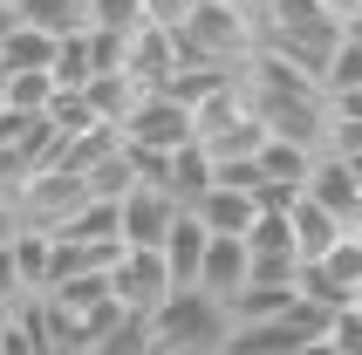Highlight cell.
Here are the masks:
<instances>
[{
  "label": "cell",
  "mask_w": 362,
  "mask_h": 355,
  "mask_svg": "<svg viewBox=\"0 0 362 355\" xmlns=\"http://www.w3.org/2000/svg\"><path fill=\"white\" fill-rule=\"evenodd\" d=\"M14 35V7H0V41Z\"/></svg>",
  "instance_id": "d4e9b609"
},
{
  "label": "cell",
  "mask_w": 362,
  "mask_h": 355,
  "mask_svg": "<svg viewBox=\"0 0 362 355\" xmlns=\"http://www.w3.org/2000/svg\"><path fill=\"white\" fill-rule=\"evenodd\" d=\"M205 246H212V233H205L199 219L192 212H178V226H171V233H164V267H171V280H178V287H199V267H205Z\"/></svg>",
  "instance_id": "8fae6325"
},
{
  "label": "cell",
  "mask_w": 362,
  "mask_h": 355,
  "mask_svg": "<svg viewBox=\"0 0 362 355\" xmlns=\"http://www.w3.org/2000/svg\"><path fill=\"white\" fill-rule=\"evenodd\" d=\"M315 267H322V274L335 280L342 294H356V280H362V246H356V239L342 233V246H335V253H328V260H315Z\"/></svg>",
  "instance_id": "d6986e66"
},
{
  "label": "cell",
  "mask_w": 362,
  "mask_h": 355,
  "mask_svg": "<svg viewBox=\"0 0 362 355\" xmlns=\"http://www.w3.org/2000/svg\"><path fill=\"white\" fill-rule=\"evenodd\" d=\"M178 69H185V55H178V28H151V21H144L137 35H130V48H123V76L144 82V89H164Z\"/></svg>",
  "instance_id": "8992f818"
},
{
  "label": "cell",
  "mask_w": 362,
  "mask_h": 355,
  "mask_svg": "<svg viewBox=\"0 0 362 355\" xmlns=\"http://www.w3.org/2000/svg\"><path fill=\"white\" fill-rule=\"evenodd\" d=\"M349 308H362V280H356V294H349Z\"/></svg>",
  "instance_id": "484cf974"
},
{
  "label": "cell",
  "mask_w": 362,
  "mask_h": 355,
  "mask_svg": "<svg viewBox=\"0 0 362 355\" xmlns=\"http://www.w3.org/2000/svg\"><path fill=\"white\" fill-rule=\"evenodd\" d=\"M89 28H96V35L130 41L144 28V0H89Z\"/></svg>",
  "instance_id": "ac0fdd59"
},
{
  "label": "cell",
  "mask_w": 362,
  "mask_h": 355,
  "mask_svg": "<svg viewBox=\"0 0 362 355\" xmlns=\"http://www.w3.org/2000/svg\"><path fill=\"white\" fill-rule=\"evenodd\" d=\"M0 7H21V0H0Z\"/></svg>",
  "instance_id": "4316f807"
},
{
  "label": "cell",
  "mask_w": 362,
  "mask_h": 355,
  "mask_svg": "<svg viewBox=\"0 0 362 355\" xmlns=\"http://www.w3.org/2000/svg\"><path fill=\"white\" fill-rule=\"evenodd\" d=\"M110 294H117L123 315H158L164 301L178 294V280H171V267H164V253H117V267H110Z\"/></svg>",
  "instance_id": "277c9868"
},
{
  "label": "cell",
  "mask_w": 362,
  "mask_h": 355,
  "mask_svg": "<svg viewBox=\"0 0 362 355\" xmlns=\"http://www.w3.org/2000/svg\"><path fill=\"white\" fill-rule=\"evenodd\" d=\"M192 7H199V0H144V21H151V28H185Z\"/></svg>",
  "instance_id": "44dd1931"
},
{
  "label": "cell",
  "mask_w": 362,
  "mask_h": 355,
  "mask_svg": "<svg viewBox=\"0 0 362 355\" xmlns=\"http://www.w3.org/2000/svg\"><path fill=\"white\" fill-rule=\"evenodd\" d=\"M315 7H322V14L335 21V28H349V21L362 14V0H315Z\"/></svg>",
  "instance_id": "7402d4cb"
},
{
  "label": "cell",
  "mask_w": 362,
  "mask_h": 355,
  "mask_svg": "<svg viewBox=\"0 0 362 355\" xmlns=\"http://www.w3.org/2000/svg\"><path fill=\"white\" fill-rule=\"evenodd\" d=\"M287 226H294V260H301V267H315V260H328L342 246V219H328L315 198H294V205H287Z\"/></svg>",
  "instance_id": "30bf717a"
},
{
  "label": "cell",
  "mask_w": 362,
  "mask_h": 355,
  "mask_svg": "<svg viewBox=\"0 0 362 355\" xmlns=\"http://www.w3.org/2000/svg\"><path fill=\"white\" fill-rule=\"evenodd\" d=\"M349 89H362V41H335V55H328L322 69V96H349Z\"/></svg>",
  "instance_id": "e0dca14e"
},
{
  "label": "cell",
  "mask_w": 362,
  "mask_h": 355,
  "mask_svg": "<svg viewBox=\"0 0 362 355\" xmlns=\"http://www.w3.org/2000/svg\"><path fill=\"white\" fill-rule=\"evenodd\" d=\"M14 21L35 28V35H48V41H69V35L89 28V7H82V0H21Z\"/></svg>",
  "instance_id": "4fadbf2b"
},
{
  "label": "cell",
  "mask_w": 362,
  "mask_h": 355,
  "mask_svg": "<svg viewBox=\"0 0 362 355\" xmlns=\"http://www.w3.org/2000/svg\"><path fill=\"white\" fill-rule=\"evenodd\" d=\"M301 355H342V349H335V342H328V335H322V342H308V349H301Z\"/></svg>",
  "instance_id": "cb8c5ba5"
},
{
  "label": "cell",
  "mask_w": 362,
  "mask_h": 355,
  "mask_svg": "<svg viewBox=\"0 0 362 355\" xmlns=\"http://www.w3.org/2000/svg\"><path fill=\"white\" fill-rule=\"evenodd\" d=\"M55 239L69 246H123V226H117V205H103V198H82V212L62 226Z\"/></svg>",
  "instance_id": "2e32d148"
},
{
  "label": "cell",
  "mask_w": 362,
  "mask_h": 355,
  "mask_svg": "<svg viewBox=\"0 0 362 355\" xmlns=\"http://www.w3.org/2000/svg\"><path fill=\"white\" fill-rule=\"evenodd\" d=\"M82 178L76 171H62V164H48V171H35L28 178V185H21L14 192V212H21V233H48L55 239L62 226H69V219L82 212Z\"/></svg>",
  "instance_id": "3957f363"
},
{
  "label": "cell",
  "mask_w": 362,
  "mask_h": 355,
  "mask_svg": "<svg viewBox=\"0 0 362 355\" xmlns=\"http://www.w3.org/2000/svg\"><path fill=\"white\" fill-rule=\"evenodd\" d=\"M328 342L342 355H362V308H342V315L328 321Z\"/></svg>",
  "instance_id": "ffe728a7"
},
{
  "label": "cell",
  "mask_w": 362,
  "mask_h": 355,
  "mask_svg": "<svg viewBox=\"0 0 362 355\" xmlns=\"http://www.w3.org/2000/svg\"><path fill=\"white\" fill-rule=\"evenodd\" d=\"M21 233V212H14V205H7V198H0V246H7V239H14Z\"/></svg>",
  "instance_id": "603a6c76"
},
{
  "label": "cell",
  "mask_w": 362,
  "mask_h": 355,
  "mask_svg": "<svg viewBox=\"0 0 362 355\" xmlns=\"http://www.w3.org/2000/svg\"><path fill=\"white\" fill-rule=\"evenodd\" d=\"M301 198H315L328 219H342V233L362 219V185H356V171H349L342 158H315V171H308V185H301Z\"/></svg>",
  "instance_id": "52a82bcc"
},
{
  "label": "cell",
  "mask_w": 362,
  "mask_h": 355,
  "mask_svg": "<svg viewBox=\"0 0 362 355\" xmlns=\"http://www.w3.org/2000/svg\"><path fill=\"white\" fill-rule=\"evenodd\" d=\"M315 158H322V151H301V144H287V137H267L260 151H253L260 178H267V185H281V192H301L308 171H315Z\"/></svg>",
  "instance_id": "7c38bea8"
},
{
  "label": "cell",
  "mask_w": 362,
  "mask_h": 355,
  "mask_svg": "<svg viewBox=\"0 0 362 355\" xmlns=\"http://www.w3.org/2000/svg\"><path fill=\"white\" fill-rule=\"evenodd\" d=\"M192 219H199L212 239H246L253 233V219H260V198H246V192H226V185H212V192L192 205Z\"/></svg>",
  "instance_id": "9c48e42d"
},
{
  "label": "cell",
  "mask_w": 362,
  "mask_h": 355,
  "mask_svg": "<svg viewBox=\"0 0 362 355\" xmlns=\"http://www.w3.org/2000/svg\"><path fill=\"white\" fill-rule=\"evenodd\" d=\"M233 342V308L212 301L205 287H178L151 315V349H185V355H219Z\"/></svg>",
  "instance_id": "6da1fadb"
},
{
  "label": "cell",
  "mask_w": 362,
  "mask_h": 355,
  "mask_svg": "<svg viewBox=\"0 0 362 355\" xmlns=\"http://www.w3.org/2000/svg\"><path fill=\"white\" fill-rule=\"evenodd\" d=\"M48 69H55V41L14 21V35L0 41V76H48Z\"/></svg>",
  "instance_id": "5bb4252c"
},
{
  "label": "cell",
  "mask_w": 362,
  "mask_h": 355,
  "mask_svg": "<svg viewBox=\"0 0 362 355\" xmlns=\"http://www.w3.org/2000/svg\"><path fill=\"white\" fill-rule=\"evenodd\" d=\"M117 137H123V151H144V158H171L185 144H199L192 137V110H185L178 96H164V89H151V96L117 123Z\"/></svg>",
  "instance_id": "7a4b0ae2"
},
{
  "label": "cell",
  "mask_w": 362,
  "mask_h": 355,
  "mask_svg": "<svg viewBox=\"0 0 362 355\" xmlns=\"http://www.w3.org/2000/svg\"><path fill=\"white\" fill-rule=\"evenodd\" d=\"M178 198L164 192V185H137V192L117 205V226H123V253H158L164 233L178 226Z\"/></svg>",
  "instance_id": "5b68a950"
},
{
  "label": "cell",
  "mask_w": 362,
  "mask_h": 355,
  "mask_svg": "<svg viewBox=\"0 0 362 355\" xmlns=\"http://www.w3.org/2000/svg\"><path fill=\"white\" fill-rule=\"evenodd\" d=\"M246 274H253V253H246V239H212L205 246V267H199V287L212 301H240V287H246Z\"/></svg>",
  "instance_id": "ba28073f"
},
{
  "label": "cell",
  "mask_w": 362,
  "mask_h": 355,
  "mask_svg": "<svg viewBox=\"0 0 362 355\" xmlns=\"http://www.w3.org/2000/svg\"><path fill=\"white\" fill-rule=\"evenodd\" d=\"M82 96H89V110H96V117L110 123V130H117V123L130 117V110H137V103L151 96V89H144V82H130L123 69H110V76H96L89 89H82Z\"/></svg>",
  "instance_id": "9a60e30c"
}]
</instances>
